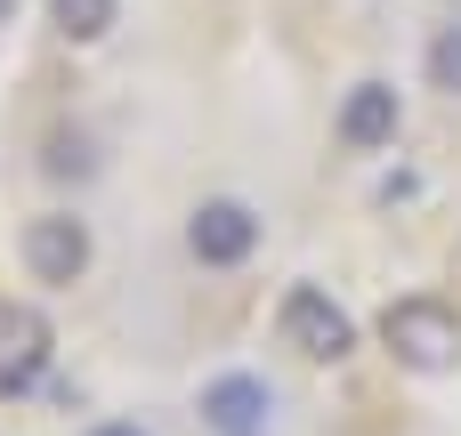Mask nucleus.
Instances as JSON below:
<instances>
[{
  "mask_svg": "<svg viewBox=\"0 0 461 436\" xmlns=\"http://www.w3.org/2000/svg\"><path fill=\"white\" fill-rule=\"evenodd\" d=\"M381 348L405 364V372H461V307L438 291H405L381 307Z\"/></svg>",
  "mask_w": 461,
  "mask_h": 436,
  "instance_id": "nucleus-1",
  "label": "nucleus"
},
{
  "mask_svg": "<svg viewBox=\"0 0 461 436\" xmlns=\"http://www.w3.org/2000/svg\"><path fill=\"white\" fill-rule=\"evenodd\" d=\"M259 235H267V218H259L243 194H203V202L186 210V259L211 267V275L251 267V259H259Z\"/></svg>",
  "mask_w": 461,
  "mask_h": 436,
  "instance_id": "nucleus-2",
  "label": "nucleus"
},
{
  "mask_svg": "<svg viewBox=\"0 0 461 436\" xmlns=\"http://www.w3.org/2000/svg\"><path fill=\"white\" fill-rule=\"evenodd\" d=\"M276 332H284V348H300L308 364H348V356H357V316H348L324 283H292L284 307H276Z\"/></svg>",
  "mask_w": 461,
  "mask_h": 436,
  "instance_id": "nucleus-3",
  "label": "nucleus"
},
{
  "mask_svg": "<svg viewBox=\"0 0 461 436\" xmlns=\"http://www.w3.org/2000/svg\"><path fill=\"white\" fill-rule=\"evenodd\" d=\"M89 259H97V235H89V218H73V210L24 218V275H32L41 291H73V283L89 275Z\"/></svg>",
  "mask_w": 461,
  "mask_h": 436,
  "instance_id": "nucleus-4",
  "label": "nucleus"
},
{
  "mask_svg": "<svg viewBox=\"0 0 461 436\" xmlns=\"http://www.w3.org/2000/svg\"><path fill=\"white\" fill-rule=\"evenodd\" d=\"M397 129H405V97H397L389 81H357V89L340 97V113H332V138H340L348 154H389Z\"/></svg>",
  "mask_w": 461,
  "mask_h": 436,
  "instance_id": "nucleus-5",
  "label": "nucleus"
},
{
  "mask_svg": "<svg viewBox=\"0 0 461 436\" xmlns=\"http://www.w3.org/2000/svg\"><path fill=\"white\" fill-rule=\"evenodd\" d=\"M49 348H57L49 316L24 307V299H0V396H24L49 372Z\"/></svg>",
  "mask_w": 461,
  "mask_h": 436,
  "instance_id": "nucleus-6",
  "label": "nucleus"
},
{
  "mask_svg": "<svg viewBox=\"0 0 461 436\" xmlns=\"http://www.w3.org/2000/svg\"><path fill=\"white\" fill-rule=\"evenodd\" d=\"M267 413H276V388L259 372H219L203 380V429L211 436H267Z\"/></svg>",
  "mask_w": 461,
  "mask_h": 436,
  "instance_id": "nucleus-7",
  "label": "nucleus"
},
{
  "mask_svg": "<svg viewBox=\"0 0 461 436\" xmlns=\"http://www.w3.org/2000/svg\"><path fill=\"white\" fill-rule=\"evenodd\" d=\"M49 24H57L73 49H89V40H105V32L122 24V0H49Z\"/></svg>",
  "mask_w": 461,
  "mask_h": 436,
  "instance_id": "nucleus-8",
  "label": "nucleus"
},
{
  "mask_svg": "<svg viewBox=\"0 0 461 436\" xmlns=\"http://www.w3.org/2000/svg\"><path fill=\"white\" fill-rule=\"evenodd\" d=\"M41 170H49V178H97V138H81V129H49Z\"/></svg>",
  "mask_w": 461,
  "mask_h": 436,
  "instance_id": "nucleus-9",
  "label": "nucleus"
},
{
  "mask_svg": "<svg viewBox=\"0 0 461 436\" xmlns=\"http://www.w3.org/2000/svg\"><path fill=\"white\" fill-rule=\"evenodd\" d=\"M421 73H429V89H446V97H461V16L429 32V57H421Z\"/></svg>",
  "mask_w": 461,
  "mask_h": 436,
  "instance_id": "nucleus-10",
  "label": "nucleus"
},
{
  "mask_svg": "<svg viewBox=\"0 0 461 436\" xmlns=\"http://www.w3.org/2000/svg\"><path fill=\"white\" fill-rule=\"evenodd\" d=\"M89 436H154V429H138V421H97Z\"/></svg>",
  "mask_w": 461,
  "mask_h": 436,
  "instance_id": "nucleus-11",
  "label": "nucleus"
},
{
  "mask_svg": "<svg viewBox=\"0 0 461 436\" xmlns=\"http://www.w3.org/2000/svg\"><path fill=\"white\" fill-rule=\"evenodd\" d=\"M8 16H16V0H0V24H8Z\"/></svg>",
  "mask_w": 461,
  "mask_h": 436,
  "instance_id": "nucleus-12",
  "label": "nucleus"
}]
</instances>
